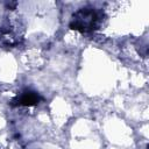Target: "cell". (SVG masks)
<instances>
[{
	"instance_id": "6da1fadb",
	"label": "cell",
	"mask_w": 149,
	"mask_h": 149,
	"mask_svg": "<svg viewBox=\"0 0 149 149\" xmlns=\"http://www.w3.org/2000/svg\"><path fill=\"white\" fill-rule=\"evenodd\" d=\"M104 12L94 7H83L76 10L70 20L69 27L79 33H92L100 28L104 21Z\"/></svg>"
},
{
	"instance_id": "7a4b0ae2",
	"label": "cell",
	"mask_w": 149,
	"mask_h": 149,
	"mask_svg": "<svg viewBox=\"0 0 149 149\" xmlns=\"http://www.w3.org/2000/svg\"><path fill=\"white\" fill-rule=\"evenodd\" d=\"M41 100V95L31 90H24L20 92L13 100V105L15 106H24V107H31L36 106Z\"/></svg>"
}]
</instances>
